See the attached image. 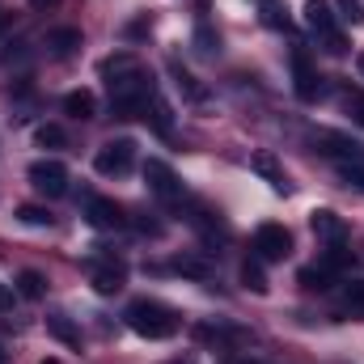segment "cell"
Listing matches in <instances>:
<instances>
[{
    "label": "cell",
    "instance_id": "cell-1",
    "mask_svg": "<svg viewBox=\"0 0 364 364\" xmlns=\"http://www.w3.org/2000/svg\"><path fill=\"white\" fill-rule=\"evenodd\" d=\"M102 77H106V93H110V114L114 119H140L149 110V102L157 97L153 85V73L132 55V51H119L102 64Z\"/></svg>",
    "mask_w": 364,
    "mask_h": 364
},
{
    "label": "cell",
    "instance_id": "cell-2",
    "mask_svg": "<svg viewBox=\"0 0 364 364\" xmlns=\"http://www.w3.org/2000/svg\"><path fill=\"white\" fill-rule=\"evenodd\" d=\"M123 322H127L140 339H153V343L178 335V314H174L170 305H161V301H149V296L132 301V305L123 309Z\"/></svg>",
    "mask_w": 364,
    "mask_h": 364
},
{
    "label": "cell",
    "instance_id": "cell-3",
    "mask_svg": "<svg viewBox=\"0 0 364 364\" xmlns=\"http://www.w3.org/2000/svg\"><path fill=\"white\" fill-rule=\"evenodd\" d=\"M132 166H136V144H132L127 136L106 140V144L93 153V170H97L102 178H123V174H132Z\"/></svg>",
    "mask_w": 364,
    "mask_h": 364
},
{
    "label": "cell",
    "instance_id": "cell-4",
    "mask_svg": "<svg viewBox=\"0 0 364 364\" xmlns=\"http://www.w3.org/2000/svg\"><path fill=\"white\" fill-rule=\"evenodd\" d=\"M305 26L326 43L331 55H343V51H348V47H343V34H339V26H335V4H331V0H309V4H305Z\"/></svg>",
    "mask_w": 364,
    "mask_h": 364
},
{
    "label": "cell",
    "instance_id": "cell-5",
    "mask_svg": "<svg viewBox=\"0 0 364 364\" xmlns=\"http://www.w3.org/2000/svg\"><path fill=\"white\" fill-rule=\"evenodd\" d=\"M144 182H149V195H153L157 203H166V208H174V203L186 199L178 174H174L166 161H157V157H149V161H144Z\"/></svg>",
    "mask_w": 364,
    "mask_h": 364
},
{
    "label": "cell",
    "instance_id": "cell-6",
    "mask_svg": "<svg viewBox=\"0 0 364 364\" xmlns=\"http://www.w3.org/2000/svg\"><path fill=\"white\" fill-rule=\"evenodd\" d=\"M288 255H292V233L284 225L267 220V225L255 229V259L259 263H284Z\"/></svg>",
    "mask_w": 364,
    "mask_h": 364
},
{
    "label": "cell",
    "instance_id": "cell-7",
    "mask_svg": "<svg viewBox=\"0 0 364 364\" xmlns=\"http://www.w3.org/2000/svg\"><path fill=\"white\" fill-rule=\"evenodd\" d=\"M26 178H30V186H34L38 195H47V199L68 195V170H64V161L43 157V161H34V166L26 170Z\"/></svg>",
    "mask_w": 364,
    "mask_h": 364
},
{
    "label": "cell",
    "instance_id": "cell-8",
    "mask_svg": "<svg viewBox=\"0 0 364 364\" xmlns=\"http://www.w3.org/2000/svg\"><path fill=\"white\" fill-rule=\"evenodd\" d=\"M90 279H93V288H97L102 296H114V292L127 284V263L114 259V255H93L90 259Z\"/></svg>",
    "mask_w": 364,
    "mask_h": 364
},
{
    "label": "cell",
    "instance_id": "cell-9",
    "mask_svg": "<svg viewBox=\"0 0 364 364\" xmlns=\"http://www.w3.org/2000/svg\"><path fill=\"white\" fill-rule=\"evenodd\" d=\"M288 64H292V90H296V97H301V102H314V97H318V68H314L309 51H305V47H292Z\"/></svg>",
    "mask_w": 364,
    "mask_h": 364
},
{
    "label": "cell",
    "instance_id": "cell-10",
    "mask_svg": "<svg viewBox=\"0 0 364 364\" xmlns=\"http://www.w3.org/2000/svg\"><path fill=\"white\" fill-rule=\"evenodd\" d=\"M85 220H90L93 229H102V233H110V229H123V225H127L123 208H119L114 199H106V195H90V199H85Z\"/></svg>",
    "mask_w": 364,
    "mask_h": 364
},
{
    "label": "cell",
    "instance_id": "cell-11",
    "mask_svg": "<svg viewBox=\"0 0 364 364\" xmlns=\"http://www.w3.org/2000/svg\"><path fill=\"white\" fill-rule=\"evenodd\" d=\"M314 149L326 153V157H339V161H364V144L348 140V136H335V132H318Z\"/></svg>",
    "mask_w": 364,
    "mask_h": 364
},
{
    "label": "cell",
    "instance_id": "cell-12",
    "mask_svg": "<svg viewBox=\"0 0 364 364\" xmlns=\"http://www.w3.org/2000/svg\"><path fill=\"white\" fill-rule=\"evenodd\" d=\"M309 229H314V237H318V242H326V246H335V242H343V237H348L343 216H335L331 208H318V212L309 216Z\"/></svg>",
    "mask_w": 364,
    "mask_h": 364
},
{
    "label": "cell",
    "instance_id": "cell-13",
    "mask_svg": "<svg viewBox=\"0 0 364 364\" xmlns=\"http://www.w3.org/2000/svg\"><path fill=\"white\" fill-rule=\"evenodd\" d=\"M77 47H81V30H77V26H55V30H47V55L68 60V55H77Z\"/></svg>",
    "mask_w": 364,
    "mask_h": 364
},
{
    "label": "cell",
    "instance_id": "cell-14",
    "mask_svg": "<svg viewBox=\"0 0 364 364\" xmlns=\"http://www.w3.org/2000/svg\"><path fill=\"white\" fill-rule=\"evenodd\" d=\"M335 275H339V272H331L326 263H309V267H301V272H296V284H301L305 292H326V288L335 284Z\"/></svg>",
    "mask_w": 364,
    "mask_h": 364
},
{
    "label": "cell",
    "instance_id": "cell-15",
    "mask_svg": "<svg viewBox=\"0 0 364 364\" xmlns=\"http://www.w3.org/2000/svg\"><path fill=\"white\" fill-rule=\"evenodd\" d=\"M170 77H174V85H178V93L186 97V102H195V106H199V102H208V90H203V85H199V81H195L186 68H182L178 60L170 64Z\"/></svg>",
    "mask_w": 364,
    "mask_h": 364
},
{
    "label": "cell",
    "instance_id": "cell-16",
    "mask_svg": "<svg viewBox=\"0 0 364 364\" xmlns=\"http://www.w3.org/2000/svg\"><path fill=\"white\" fill-rule=\"evenodd\" d=\"M64 114H73V119H93L97 114V97L90 90H73L64 97Z\"/></svg>",
    "mask_w": 364,
    "mask_h": 364
},
{
    "label": "cell",
    "instance_id": "cell-17",
    "mask_svg": "<svg viewBox=\"0 0 364 364\" xmlns=\"http://www.w3.org/2000/svg\"><path fill=\"white\" fill-rule=\"evenodd\" d=\"M144 119H149V123H153V127H157L161 136H174V114H170V102H166L161 93H157V97L149 102V110H144Z\"/></svg>",
    "mask_w": 364,
    "mask_h": 364
},
{
    "label": "cell",
    "instance_id": "cell-18",
    "mask_svg": "<svg viewBox=\"0 0 364 364\" xmlns=\"http://www.w3.org/2000/svg\"><path fill=\"white\" fill-rule=\"evenodd\" d=\"M250 166H255V170H259L263 178L272 182V186L279 191V195H288V191H292V186H288V178H284V170L275 166V161L267 157V153H255V157H250Z\"/></svg>",
    "mask_w": 364,
    "mask_h": 364
},
{
    "label": "cell",
    "instance_id": "cell-19",
    "mask_svg": "<svg viewBox=\"0 0 364 364\" xmlns=\"http://www.w3.org/2000/svg\"><path fill=\"white\" fill-rule=\"evenodd\" d=\"M47 331H51L60 343H68V348H81V335H77V326H73L64 314H47Z\"/></svg>",
    "mask_w": 364,
    "mask_h": 364
},
{
    "label": "cell",
    "instance_id": "cell-20",
    "mask_svg": "<svg viewBox=\"0 0 364 364\" xmlns=\"http://www.w3.org/2000/svg\"><path fill=\"white\" fill-rule=\"evenodd\" d=\"M242 284H246L250 292H259V296L267 292V275H263V263H259V259H246V263H242Z\"/></svg>",
    "mask_w": 364,
    "mask_h": 364
},
{
    "label": "cell",
    "instance_id": "cell-21",
    "mask_svg": "<svg viewBox=\"0 0 364 364\" xmlns=\"http://www.w3.org/2000/svg\"><path fill=\"white\" fill-rule=\"evenodd\" d=\"M195 51H199V55H208V60L220 51V34H216L212 26H203V21L195 26Z\"/></svg>",
    "mask_w": 364,
    "mask_h": 364
},
{
    "label": "cell",
    "instance_id": "cell-22",
    "mask_svg": "<svg viewBox=\"0 0 364 364\" xmlns=\"http://www.w3.org/2000/svg\"><path fill=\"white\" fill-rule=\"evenodd\" d=\"M34 140H38V149H64V144H68V132H64L60 123H43V127L34 132Z\"/></svg>",
    "mask_w": 364,
    "mask_h": 364
},
{
    "label": "cell",
    "instance_id": "cell-23",
    "mask_svg": "<svg viewBox=\"0 0 364 364\" xmlns=\"http://www.w3.org/2000/svg\"><path fill=\"white\" fill-rule=\"evenodd\" d=\"M17 292H21L26 301H38V296L47 292V279H43L38 272H21L17 275Z\"/></svg>",
    "mask_w": 364,
    "mask_h": 364
},
{
    "label": "cell",
    "instance_id": "cell-24",
    "mask_svg": "<svg viewBox=\"0 0 364 364\" xmlns=\"http://www.w3.org/2000/svg\"><path fill=\"white\" fill-rule=\"evenodd\" d=\"M17 220H21V225H34V229H47V225H51V212L38 208V203H21V208H17Z\"/></svg>",
    "mask_w": 364,
    "mask_h": 364
},
{
    "label": "cell",
    "instance_id": "cell-25",
    "mask_svg": "<svg viewBox=\"0 0 364 364\" xmlns=\"http://www.w3.org/2000/svg\"><path fill=\"white\" fill-rule=\"evenodd\" d=\"M343 309L348 314H364V279H352L343 288Z\"/></svg>",
    "mask_w": 364,
    "mask_h": 364
},
{
    "label": "cell",
    "instance_id": "cell-26",
    "mask_svg": "<svg viewBox=\"0 0 364 364\" xmlns=\"http://www.w3.org/2000/svg\"><path fill=\"white\" fill-rule=\"evenodd\" d=\"M339 178L348 186H356V191H364V161H339Z\"/></svg>",
    "mask_w": 364,
    "mask_h": 364
},
{
    "label": "cell",
    "instance_id": "cell-27",
    "mask_svg": "<svg viewBox=\"0 0 364 364\" xmlns=\"http://www.w3.org/2000/svg\"><path fill=\"white\" fill-rule=\"evenodd\" d=\"M174 272L195 275V279H212V267H208V263H199V259H178V263H174Z\"/></svg>",
    "mask_w": 364,
    "mask_h": 364
},
{
    "label": "cell",
    "instance_id": "cell-28",
    "mask_svg": "<svg viewBox=\"0 0 364 364\" xmlns=\"http://www.w3.org/2000/svg\"><path fill=\"white\" fill-rule=\"evenodd\" d=\"M335 4H339V17H343V21H352V26H360L364 21V4L360 0H335Z\"/></svg>",
    "mask_w": 364,
    "mask_h": 364
},
{
    "label": "cell",
    "instance_id": "cell-29",
    "mask_svg": "<svg viewBox=\"0 0 364 364\" xmlns=\"http://www.w3.org/2000/svg\"><path fill=\"white\" fill-rule=\"evenodd\" d=\"M348 114H352V123L364 127V93H348Z\"/></svg>",
    "mask_w": 364,
    "mask_h": 364
},
{
    "label": "cell",
    "instance_id": "cell-30",
    "mask_svg": "<svg viewBox=\"0 0 364 364\" xmlns=\"http://www.w3.org/2000/svg\"><path fill=\"white\" fill-rule=\"evenodd\" d=\"M263 21L275 26V30H284V26H288V17H279V9H275L272 0H263Z\"/></svg>",
    "mask_w": 364,
    "mask_h": 364
},
{
    "label": "cell",
    "instance_id": "cell-31",
    "mask_svg": "<svg viewBox=\"0 0 364 364\" xmlns=\"http://www.w3.org/2000/svg\"><path fill=\"white\" fill-rule=\"evenodd\" d=\"M34 13H47V9H60V0H30Z\"/></svg>",
    "mask_w": 364,
    "mask_h": 364
},
{
    "label": "cell",
    "instance_id": "cell-32",
    "mask_svg": "<svg viewBox=\"0 0 364 364\" xmlns=\"http://www.w3.org/2000/svg\"><path fill=\"white\" fill-rule=\"evenodd\" d=\"M9 305H13V292H9V288L0 284V309H9Z\"/></svg>",
    "mask_w": 364,
    "mask_h": 364
},
{
    "label": "cell",
    "instance_id": "cell-33",
    "mask_svg": "<svg viewBox=\"0 0 364 364\" xmlns=\"http://www.w3.org/2000/svg\"><path fill=\"white\" fill-rule=\"evenodd\" d=\"M356 68H360V77H364V51H360V55H356Z\"/></svg>",
    "mask_w": 364,
    "mask_h": 364
},
{
    "label": "cell",
    "instance_id": "cell-34",
    "mask_svg": "<svg viewBox=\"0 0 364 364\" xmlns=\"http://www.w3.org/2000/svg\"><path fill=\"white\" fill-rule=\"evenodd\" d=\"M0 364H9V356H4V348H0Z\"/></svg>",
    "mask_w": 364,
    "mask_h": 364
},
{
    "label": "cell",
    "instance_id": "cell-35",
    "mask_svg": "<svg viewBox=\"0 0 364 364\" xmlns=\"http://www.w3.org/2000/svg\"><path fill=\"white\" fill-rule=\"evenodd\" d=\"M237 364H259V360H237Z\"/></svg>",
    "mask_w": 364,
    "mask_h": 364
},
{
    "label": "cell",
    "instance_id": "cell-36",
    "mask_svg": "<svg viewBox=\"0 0 364 364\" xmlns=\"http://www.w3.org/2000/svg\"><path fill=\"white\" fill-rule=\"evenodd\" d=\"M170 364H191V360H170Z\"/></svg>",
    "mask_w": 364,
    "mask_h": 364
},
{
    "label": "cell",
    "instance_id": "cell-37",
    "mask_svg": "<svg viewBox=\"0 0 364 364\" xmlns=\"http://www.w3.org/2000/svg\"><path fill=\"white\" fill-rule=\"evenodd\" d=\"M0 30H4V13H0Z\"/></svg>",
    "mask_w": 364,
    "mask_h": 364
},
{
    "label": "cell",
    "instance_id": "cell-38",
    "mask_svg": "<svg viewBox=\"0 0 364 364\" xmlns=\"http://www.w3.org/2000/svg\"><path fill=\"white\" fill-rule=\"evenodd\" d=\"M43 364H60V360H43Z\"/></svg>",
    "mask_w": 364,
    "mask_h": 364
}]
</instances>
